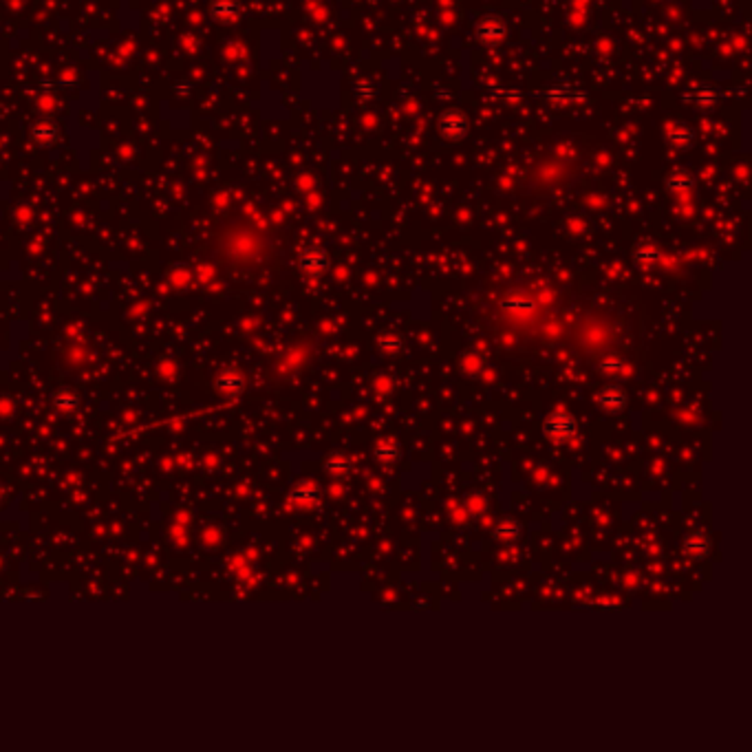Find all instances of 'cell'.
I'll return each mask as SVG.
<instances>
[{"label":"cell","instance_id":"cb8c5ba5","mask_svg":"<svg viewBox=\"0 0 752 752\" xmlns=\"http://www.w3.org/2000/svg\"><path fill=\"white\" fill-rule=\"evenodd\" d=\"M53 404H55V406L57 409H62V411H69V409H73L75 406V404H78V399H75V395H71V393H57L55 397H53Z\"/></svg>","mask_w":752,"mask_h":752},{"label":"cell","instance_id":"7402d4cb","mask_svg":"<svg viewBox=\"0 0 752 752\" xmlns=\"http://www.w3.org/2000/svg\"><path fill=\"white\" fill-rule=\"evenodd\" d=\"M461 369H464L468 375H477L481 369H484V360H481V358H477L474 353H468L464 360H461Z\"/></svg>","mask_w":752,"mask_h":752},{"label":"cell","instance_id":"5bb4252c","mask_svg":"<svg viewBox=\"0 0 752 752\" xmlns=\"http://www.w3.org/2000/svg\"><path fill=\"white\" fill-rule=\"evenodd\" d=\"M666 139L675 148H688L693 144V139H695V135H693V130L686 128V126H671L666 130Z\"/></svg>","mask_w":752,"mask_h":752},{"label":"cell","instance_id":"5b68a950","mask_svg":"<svg viewBox=\"0 0 752 752\" xmlns=\"http://www.w3.org/2000/svg\"><path fill=\"white\" fill-rule=\"evenodd\" d=\"M439 130H441L443 137L450 139V142L464 139L466 135H468V120H466V115L461 113V110H448V113H443L441 120H439Z\"/></svg>","mask_w":752,"mask_h":752},{"label":"cell","instance_id":"52a82bcc","mask_svg":"<svg viewBox=\"0 0 752 752\" xmlns=\"http://www.w3.org/2000/svg\"><path fill=\"white\" fill-rule=\"evenodd\" d=\"M477 38L484 45H499L506 38V25L499 18H484L477 25Z\"/></svg>","mask_w":752,"mask_h":752},{"label":"cell","instance_id":"7a4b0ae2","mask_svg":"<svg viewBox=\"0 0 752 752\" xmlns=\"http://www.w3.org/2000/svg\"><path fill=\"white\" fill-rule=\"evenodd\" d=\"M298 267L304 276L309 278H320L329 269V254L322 247H304L298 256Z\"/></svg>","mask_w":752,"mask_h":752},{"label":"cell","instance_id":"9c48e42d","mask_svg":"<svg viewBox=\"0 0 752 752\" xmlns=\"http://www.w3.org/2000/svg\"><path fill=\"white\" fill-rule=\"evenodd\" d=\"M210 13H212V18H217L219 23H234L241 13V7L237 0H212Z\"/></svg>","mask_w":752,"mask_h":752},{"label":"cell","instance_id":"8fae6325","mask_svg":"<svg viewBox=\"0 0 752 752\" xmlns=\"http://www.w3.org/2000/svg\"><path fill=\"white\" fill-rule=\"evenodd\" d=\"M545 98L554 100V102H585L587 100V93L576 89V86H569V84H563V86H554L545 93Z\"/></svg>","mask_w":752,"mask_h":752},{"label":"cell","instance_id":"9a60e30c","mask_svg":"<svg viewBox=\"0 0 752 752\" xmlns=\"http://www.w3.org/2000/svg\"><path fill=\"white\" fill-rule=\"evenodd\" d=\"M633 261L640 269H651L655 263L660 261V249H655L651 245H642L633 252Z\"/></svg>","mask_w":752,"mask_h":752},{"label":"cell","instance_id":"4fadbf2b","mask_svg":"<svg viewBox=\"0 0 752 752\" xmlns=\"http://www.w3.org/2000/svg\"><path fill=\"white\" fill-rule=\"evenodd\" d=\"M373 455H375V459L380 461V464L393 466L395 461L399 459V446H397L393 439H382L377 446H375Z\"/></svg>","mask_w":752,"mask_h":752},{"label":"cell","instance_id":"30bf717a","mask_svg":"<svg viewBox=\"0 0 752 752\" xmlns=\"http://www.w3.org/2000/svg\"><path fill=\"white\" fill-rule=\"evenodd\" d=\"M217 389L227 393V395H239L245 389V380L237 369H227L219 375L217 380Z\"/></svg>","mask_w":752,"mask_h":752},{"label":"cell","instance_id":"7c38bea8","mask_svg":"<svg viewBox=\"0 0 752 752\" xmlns=\"http://www.w3.org/2000/svg\"><path fill=\"white\" fill-rule=\"evenodd\" d=\"M324 472L334 479H344L351 474V461L346 459L342 452H334L324 459Z\"/></svg>","mask_w":752,"mask_h":752},{"label":"cell","instance_id":"d4e9b609","mask_svg":"<svg viewBox=\"0 0 752 752\" xmlns=\"http://www.w3.org/2000/svg\"><path fill=\"white\" fill-rule=\"evenodd\" d=\"M11 3H25V0H11Z\"/></svg>","mask_w":752,"mask_h":752},{"label":"cell","instance_id":"8992f818","mask_svg":"<svg viewBox=\"0 0 752 752\" xmlns=\"http://www.w3.org/2000/svg\"><path fill=\"white\" fill-rule=\"evenodd\" d=\"M289 499L300 508H316L322 501V490L316 484H312V481H300L292 490V494H289Z\"/></svg>","mask_w":752,"mask_h":752},{"label":"cell","instance_id":"277c9868","mask_svg":"<svg viewBox=\"0 0 752 752\" xmlns=\"http://www.w3.org/2000/svg\"><path fill=\"white\" fill-rule=\"evenodd\" d=\"M710 552H712V541H710L708 534L695 530V532H690V534L684 536L682 554L686 558H690V561H704V558L710 556Z\"/></svg>","mask_w":752,"mask_h":752},{"label":"cell","instance_id":"e0dca14e","mask_svg":"<svg viewBox=\"0 0 752 752\" xmlns=\"http://www.w3.org/2000/svg\"><path fill=\"white\" fill-rule=\"evenodd\" d=\"M377 346L382 353L387 355H397L401 349H404V340L397 336V334H384L380 340H377Z\"/></svg>","mask_w":752,"mask_h":752},{"label":"cell","instance_id":"6da1fadb","mask_svg":"<svg viewBox=\"0 0 752 752\" xmlns=\"http://www.w3.org/2000/svg\"><path fill=\"white\" fill-rule=\"evenodd\" d=\"M543 435L554 443H567L578 435V423L567 411H554L543 421Z\"/></svg>","mask_w":752,"mask_h":752},{"label":"cell","instance_id":"ac0fdd59","mask_svg":"<svg viewBox=\"0 0 752 752\" xmlns=\"http://www.w3.org/2000/svg\"><path fill=\"white\" fill-rule=\"evenodd\" d=\"M666 188H668L671 192H686V190H690V188H693V179H690L688 172H684V170H675L673 175L666 179Z\"/></svg>","mask_w":752,"mask_h":752},{"label":"cell","instance_id":"ba28073f","mask_svg":"<svg viewBox=\"0 0 752 752\" xmlns=\"http://www.w3.org/2000/svg\"><path fill=\"white\" fill-rule=\"evenodd\" d=\"M520 534H523V528H520V523L516 518H503L499 520V523L494 525L492 530V538L496 543H503V545H512L516 543Z\"/></svg>","mask_w":752,"mask_h":752},{"label":"cell","instance_id":"2e32d148","mask_svg":"<svg viewBox=\"0 0 752 752\" xmlns=\"http://www.w3.org/2000/svg\"><path fill=\"white\" fill-rule=\"evenodd\" d=\"M598 373L615 380V377H620V375L627 373V364L622 360H618V358H609V360H603L600 364H598Z\"/></svg>","mask_w":752,"mask_h":752},{"label":"cell","instance_id":"ffe728a7","mask_svg":"<svg viewBox=\"0 0 752 752\" xmlns=\"http://www.w3.org/2000/svg\"><path fill=\"white\" fill-rule=\"evenodd\" d=\"M501 307L508 312H532L536 302L532 298H506L503 302H501Z\"/></svg>","mask_w":752,"mask_h":752},{"label":"cell","instance_id":"44dd1931","mask_svg":"<svg viewBox=\"0 0 752 752\" xmlns=\"http://www.w3.org/2000/svg\"><path fill=\"white\" fill-rule=\"evenodd\" d=\"M33 137L38 139V142H40V144H51L55 137H57V130H55V126L53 124H38L35 128H33Z\"/></svg>","mask_w":752,"mask_h":752},{"label":"cell","instance_id":"3957f363","mask_svg":"<svg viewBox=\"0 0 752 752\" xmlns=\"http://www.w3.org/2000/svg\"><path fill=\"white\" fill-rule=\"evenodd\" d=\"M596 404L600 406L605 413H611V415H618L627 409L629 404V395L625 393L622 387H618V384H607V387H603L600 391L596 393Z\"/></svg>","mask_w":752,"mask_h":752},{"label":"cell","instance_id":"603a6c76","mask_svg":"<svg viewBox=\"0 0 752 752\" xmlns=\"http://www.w3.org/2000/svg\"><path fill=\"white\" fill-rule=\"evenodd\" d=\"M373 391L377 397H389L393 391H395V382L389 380V377H375L373 382Z\"/></svg>","mask_w":752,"mask_h":752},{"label":"cell","instance_id":"d6986e66","mask_svg":"<svg viewBox=\"0 0 752 752\" xmlns=\"http://www.w3.org/2000/svg\"><path fill=\"white\" fill-rule=\"evenodd\" d=\"M715 100H717V93L710 89H695L688 95V102L697 104V106H710Z\"/></svg>","mask_w":752,"mask_h":752}]
</instances>
